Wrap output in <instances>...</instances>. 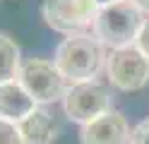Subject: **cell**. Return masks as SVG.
Wrapping results in <instances>:
<instances>
[{
	"mask_svg": "<svg viewBox=\"0 0 149 144\" xmlns=\"http://www.w3.org/2000/svg\"><path fill=\"white\" fill-rule=\"evenodd\" d=\"M17 125H19L24 144H53L55 137H58V130H60L58 120H55L43 106H36V108Z\"/></svg>",
	"mask_w": 149,
	"mask_h": 144,
	"instance_id": "obj_9",
	"label": "cell"
},
{
	"mask_svg": "<svg viewBox=\"0 0 149 144\" xmlns=\"http://www.w3.org/2000/svg\"><path fill=\"white\" fill-rule=\"evenodd\" d=\"M0 144H24L22 132H19V125L0 118Z\"/></svg>",
	"mask_w": 149,
	"mask_h": 144,
	"instance_id": "obj_11",
	"label": "cell"
},
{
	"mask_svg": "<svg viewBox=\"0 0 149 144\" xmlns=\"http://www.w3.org/2000/svg\"><path fill=\"white\" fill-rule=\"evenodd\" d=\"M22 70V58H19V46L15 43L12 36L0 34V84L15 82Z\"/></svg>",
	"mask_w": 149,
	"mask_h": 144,
	"instance_id": "obj_10",
	"label": "cell"
},
{
	"mask_svg": "<svg viewBox=\"0 0 149 144\" xmlns=\"http://www.w3.org/2000/svg\"><path fill=\"white\" fill-rule=\"evenodd\" d=\"M142 22H144V12L132 0H118V3L99 7L94 22H91V36L111 51L127 48L135 46Z\"/></svg>",
	"mask_w": 149,
	"mask_h": 144,
	"instance_id": "obj_2",
	"label": "cell"
},
{
	"mask_svg": "<svg viewBox=\"0 0 149 144\" xmlns=\"http://www.w3.org/2000/svg\"><path fill=\"white\" fill-rule=\"evenodd\" d=\"M94 3H96L99 7H104V5H111V3H118V0H94Z\"/></svg>",
	"mask_w": 149,
	"mask_h": 144,
	"instance_id": "obj_15",
	"label": "cell"
},
{
	"mask_svg": "<svg viewBox=\"0 0 149 144\" xmlns=\"http://www.w3.org/2000/svg\"><path fill=\"white\" fill-rule=\"evenodd\" d=\"M36 106L39 103L19 84V79L0 84V118H5L10 122H22Z\"/></svg>",
	"mask_w": 149,
	"mask_h": 144,
	"instance_id": "obj_8",
	"label": "cell"
},
{
	"mask_svg": "<svg viewBox=\"0 0 149 144\" xmlns=\"http://www.w3.org/2000/svg\"><path fill=\"white\" fill-rule=\"evenodd\" d=\"M17 79H19V84L31 94V99L39 106L65 99V94L70 89L68 79L60 74L55 63L43 60V58H29L26 63H22V70H19V77H17Z\"/></svg>",
	"mask_w": 149,
	"mask_h": 144,
	"instance_id": "obj_3",
	"label": "cell"
},
{
	"mask_svg": "<svg viewBox=\"0 0 149 144\" xmlns=\"http://www.w3.org/2000/svg\"><path fill=\"white\" fill-rule=\"evenodd\" d=\"M99 12V5L94 0H43L41 15L53 31H60L65 36L84 34V29L91 26Z\"/></svg>",
	"mask_w": 149,
	"mask_h": 144,
	"instance_id": "obj_5",
	"label": "cell"
},
{
	"mask_svg": "<svg viewBox=\"0 0 149 144\" xmlns=\"http://www.w3.org/2000/svg\"><path fill=\"white\" fill-rule=\"evenodd\" d=\"M106 74L120 91H139L149 82V58L137 46L111 51L106 60Z\"/></svg>",
	"mask_w": 149,
	"mask_h": 144,
	"instance_id": "obj_6",
	"label": "cell"
},
{
	"mask_svg": "<svg viewBox=\"0 0 149 144\" xmlns=\"http://www.w3.org/2000/svg\"><path fill=\"white\" fill-rule=\"evenodd\" d=\"M127 144H149V118L132 127V132H130V142H127Z\"/></svg>",
	"mask_w": 149,
	"mask_h": 144,
	"instance_id": "obj_12",
	"label": "cell"
},
{
	"mask_svg": "<svg viewBox=\"0 0 149 144\" xmlns=\"http://www.w3.org/2000/svg\"><path fill=\"white\" fill-rule=\"evenodd\" d=\"M132 3H135L139 10H142L144 15H149V0H132Z\"/></svg>",
	"mask_w": 149,
	"mask_h": 144,
	"instance_id": "obj_14",
	"label": "cell"
},
{
	"mask_svg": "<svg viewBox=\"0 0 149 144\" xmlns=\"http://www.w3.org/2000/svg\"><path fill=\"white\" fill-rule=\"evenodd\" d=\"M135 46L142 51L147 58H149V15L144 17V22H142V29H139V34H137V41Z\"/></svg>",
	"mask_w": 149,
	"mask_h": 144,
	"instance_id": "obj_13",
	"label": "cell"
},
{
	"mask_svg": "<svg viewBox=\"0 0 149 144\" xmlns=\"http://www.w3.org/2000/svg\"><path fill=\"white\" fill-rule=\"evenodd\" d=\"M106 46H101L91 34H72L55 48L53 63L60 74L72 84L91 82L106 65Z\"/></svg>",
	"mask_w": 149,
	"mask_h": 144,
	"instance_id": "obj_1",
	"label": "cell"
},
{
	"mask_svg": "<svg viewBox=\"0 0 149 144\" xmlns=\"http://www.w3.org/2000/svg\"><path fill=\"white\" fill-rule=\"evenodd\" d=\"M63 108H65V115L70 120L87 125L91 120L101 118L104 113L113 111V96H111L106 84H99L94 79L79 82V84H72L68 89V94L63 99Z\"/></svg>",
	"mask_w": 149,
	"mask_h": 144,
	"instance_id": "obj_4",
	"label": "cell"
},
{
	"mask_svg": "<svg viewBox=\"0 0 149 144\" xmlns=\"http://www.w3.org/2000/svg\"><path fill=\"white\" fill-rule=\"evenodd\" d=\"M130 125L123 113L108 111L101 118L82 125L79 142L82 144H127L130 142Z\"/></svg>",
	"mask_w": 149,
	"mask_h": 144,
	"instance_id": "obj_7",
	"label": "cell"
}]
</instances>
